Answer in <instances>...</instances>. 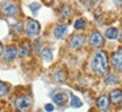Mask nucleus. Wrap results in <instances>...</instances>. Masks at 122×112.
I'll use <instances>...</instances> for the list:
<instances>
[{
  "label": "nucleus",
  "instance_id": "f257e3e1",
  "mask_svg": "<svg viewBox=\"0 0 122 112\" xmlns=\"http://www.w3.org/2000/svg\"><path fill=\"white\" fill-rule=\"evenodd\" d=\"M109 69V62L108 56L105 51H97L92 58V70L98 75H104L108 73Z\"/></svg>",
  "mask_w": 122,
  "mask_h": 112
},
{
  "label": "nucleus",
  "instance_id": "f03ea898",
  "mask_svg": "<svg viewBox=\"0 0 122 112\" xmlns=\"http://www.w3.org/2000/svg\"><path fill=\"white\" fill-rule=\"evenodd\" d=\"M33 104V100L30 96L28 95H21V96H17L16 100H15V106H16V108L19 109V111L21 112H26L28 109L32 107Z\"/></svg>",
  "mask_w": 122,
  "mask_h": 112
},
{
  "label": "nucleus",
  "instance_id": "7ed1b4c3",
  "mask_svg": "<svg viewBox=\"0 0 122 112\" xmlns=\"http://www.w3.org/2000/svg\"><path fill=\"white\" fill-rule=\"evenodd\" d=\"M1 12H3L5 16L13 17V16H16V15H17L19 8H17L16 4L11 3V1H5V3H3V6H1Z\"/></svg>",
  "mask_w": 122,
  "mask_h": 112
},
{
  "label": "nucleus",
  "instance_id": "20e7f679",
  "mask_svg": "<svg viewBox=\"0 0 122 112\" xmlns=\"http://www.w3.org/2000/svg\"><path fill=\"white\" fill-rule=\"evenodd\" d=\"M40 29H41V27L36 20H29V21L26 22V27H25V32H26V34L30 36V37L37 36L38 33H40Z\"/></svg>",
  "mask_w": 122,
  "mask_h": 112
},
{
  "label": "nucleus",
  "instance_id": "39448f33",
  "mask_svg": "<svg viewBox=\"0 0 122 112\" xmlns=\"http://www.w3.org/2000/svg\"><path fill=\"white\" fill-rule=\"evenodd\" d=\"M68 44H70L71 48L79 49V48H81V46L85 44V38H84V36H81V34H74L71 38H70Z\"/></svg>",
  "mask_w": 122,
  "mask_h": 112
},
{
  "label": "nucleus",
  "instance_id": "423d86ee",
  "mask_svg": "<svg viewBox=\"0 0 122 112\" xmlns=\"http://www.w3.org/2000/svg\"><path fill=\"white\" fill-rule=\"evenodd\" d=\"M89 44L95 48H100L104 45V37L101 36V33L98 32H93L89 36Z\"/></svg>",
  "mask_w": 122,
  "mask_h": 112
},
{
  "label": "nucleus",
  "instance_id": "0eeeda50",
  "mask_svg": "<svg viewBox=\"0 0 122 112\" xmlns=\"http://www.w3.org/2000/svg\"><path fill=\"white\" fill-rule=\"evenodd\" d=\"M3 54H4V59H5L7 62H12L15 58H16V56L19 53H17V49L15 48V46H8Z\"/></svg>",
  "mask_w": 122,
  "mask_h": 112
},
{
  "label": "nucleus",
  "instance_id": "6e6552de",
  "mask_svg": "<svg viewBox=\"0 0 122 112\" xmlns=\"http://www.w3.org/2000/svg\"><path fill=\"white\" fill-rule=\"evenodd\" d=\"M112 62L116 69H122V48L118 49L112 57Z\"/></svg>",
  "mask_w": 122,
  "mask_h": 112
},
{
  "label": "nucleus",
  "instance_id": "1a4fd4ad",
  "mask_svg": "<svg viewBox=\"0 0 122 112\" xmlns=\"http://www.w3.org/2000/svg\"><path fill=\"white\" fill-rule=\"evenodd\" d=\"M67 33V27L66 25H56L54 28V37L58 38V40H62V38L66 36Z\"/></svg>",
  "mask_w": 122,
  "mask_h": 112
},
{
  "label": "nucleus",
  "instance_id": "9d476101",
  "mask_svg": "<svg viewBox=\"0 0 122 112\" xmlns=\"http://www.w3.org/2000/svg\"><path fill=\"white\" fill-rule=\"evenodd\" d=\"M97 107L101 111H106L109 108V98L106 95H101L97 99Z\"/></svg>",
  "mask_w": 122,
  "mask_h": 112
},
{
  "label": "nucleus",
  "instance_id": "9b49d317",
  "mask_svg": "<svg viewBox=\"0 0 122 112\" xmlns=\"http://www.w3.org/2000/svg\"><path fill=\"white\" fill-rule=\"evenodd\" d=\"M110 100L114 104H118L122 101V90H113L110 92Z\"/></svg>",
  "mask_w": 122,
  "mask_h": 112
},
{
  "label": "nucleus",
  "instance_id": "f8f14e48",
  "mask_svg": "<svg viewBox=\"0 0 122 112\" xmlns=\"http://www.w3.org/2000/svg\"><path fill=\"white\" fill-rule=\"evenodd\" d=\"M53 100L55 104H58V106H62V104L66 101V94L64 92H56L53 95Z\"/></svg>",
  "mask_w": 122,
  "mask_h": 112
},
{
  "label": "nucleus",
  "instance_id": "ddd939ff",
  "mask_svg": "<svg viewBox=\"0 0 122 112\" xmlns=\"http://www.w3.org/2000/svg\"><path fill=\"white\" fill-rule=\"evenodd\" d=\"M30 54V44L29 42H22V45L20 46V57L25 58Z\"/></svg>",
  "mask_w": 122,
  "mask_h": 112
},
{
  "label": "nucleus",
  "instance_id": "4468645a",
  "mask_svg": "<svg viewBox=\"0 0 122 112\" xmlns=\"http://www.w3.org/2000/svg\"><path fill=\"white\" fill-rule=\"evenodd\" d=\"M105 36L109 40H116V38L118 37V30H117L116 28H108V29L105 30Z\"/></svg>",
  "mask_w": 122,
  "mask_h": 112
},
{
  "label": "nucleus",
  "instance_id": "2eb2a0df",
  "mask_svg": "<svg viewBox=\"0 0 122 112\" xmlns=\"http://www.w3.org/2000/svg\"><path fill=\"white\" fill-rule=\"evenodd\" d=\"M54 79L56 82H64L66 80V71L64 70H56L54 73Z\"/></svg>",
  "mask_w": 122,
  "mask_h": 112
},
{
  "label": "nucleus",
  "instance_id": "dca6fc26",
  "mask_svg": "<svg viewBox=\"0 0 122 112\" xmlns=\"http://www.w3.org/2000/svg\"><path fill=\"white\" fill-rule=\"evenodd\" d=\"M41 54H42V58L45 59V61H47V62H50L51 59H53V51H51V49H49V48H45Z\"/></svg>",
  "mask_w": 122,
  "mask_h": 112
},
{
  "label": "nucleus",
  "instance_id": "f3484780",
  "mask_svg": "<svg viewBox=\"0 0 122 112\" xmlns=\"http://www.w3.org/2000/svg\"><path fill=\"white\" fill-rule=\"evenodd\" d=\"M81 104H83L81 100H80L76 95H71V107H74V108H80Z\"/></svg>",
  "mask_w": 122,
  "mask_h": 112
},
{
  "label": "nucleus",
  "instance_id": "a211bd4d",
  "mask_svg": "<svg viewBox=\"0 0 122 112\" xmlns=\"http://www.w3.org/2000/svg\"><path fill=\"white\" fill-rule=\"evenodd\" d=\"M61 16H62V19H67V17H70V15H71V8H70L68 6H64L63 8L61 9Z\"/></svg>",
  "mask_w": 122,
  "mask_h": 112
},
{
  "label": "nucleus",
  "instance_id": "6ab92c4d",
  "mask_svg": "<svg viewBox=\"0 0 122 112\" xmlns=\"http://www.w3.org/2000/svg\"><path fill=\"white\" fill-rule=\"evenodd\" d=\"M74 27H75V29H76V30H81V29H84V28H85V21L83 19H77L76 21H75Z\"/></svg>",
  "mask_w": 122,
  "mask_h": 112
},
{
  "label": "nucleus",
  "instance_id": "aec40b11",
  "mask_svg": "<svg viewBox=\"0 0 122 112\" xmlns=\"http://www.w3.org/2000/svg\"><path fill=\"white\" fill-rule=\"evenodd\" d=\"M8 90H9V87H8V84H7V83L0 82V98L5 95V94L8 92Z\"/></svg>",
  "mask_w": 122,
  "mask_h": 112
},
{
  "label": "nucleus",
  "instance_id": "412c9836",
  "mask_svg": "<svg viewBox=\"0 0 122 112\" xmlns=\"http://www.w3.org/2000/svg\"><path fill=\"white\" fill-rule=\"evenodd\" d=\"M105 82H106V84H114V83H117V82H118V79L116 78V75L109 74L108 77L105 78Z\"/></svg>",
  "mask_w": 122,
  "mask_h": 112
},
{
  "label": "nucleus",
  "instance_id": "4be33fe9",
  "mask_svg": "<svg viewBox=\"0 0 122 112\" xmlns=\"http://www.w3.org/2000/svg\"><path fill=\"white\" fill-rule=\"evenodd\" d=\"M29 8L33 11V13H37V11L41 8V4H40V3H30Z\"/></svg>",
  "mask_w": 122,
  "mask_h": 112
},
{
  "label": "nucleus",
  "instance_id": "5701e85b",
  "mask_svg": "<svg viewBox=\"0 0 122 112\" xmlns=\"http://www.w3.org/2000/svg\"><path fill=\"white\" fill-rule=\"evenodd\" d=\"M45 111L46 112H53L54 111V106H53V104H46V106H45Z\"/></svg>",
  "mask_w": 122,
  "mask_h": 112
},
{
  "label": "nucleus",
  "instance_id": "b1692460",
  "mask_svg": "<svg viewBox=\"0 0 122 112\" xmlns=\"http://www.w3.org/2000/svg\"><path fill=\"white\" fill-rule=\"evenodd\" d=\"M3 53H4V46L1 45V44H0V56H1Z\"/></svg>",
  "mask_w": 122,
  "mask_h": 112
},
{
  "label": "nucleus",
  "instance_id": "393cba45",
  "mask_svg": "<svg viewBox=\"0 0 122 112\" xmlns=\"http://www.w3.org/2000/svg\"><path fill=\"white\" fill-rule=\"evenodd\" d=\"M114 1H116L117 4H121V3H122V0H114Z\"/></svg>",
  "mask_w": 122,
  "mask_h": 112
}]
</instances>
